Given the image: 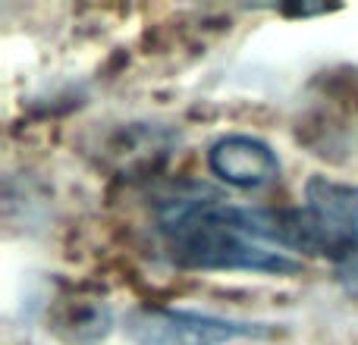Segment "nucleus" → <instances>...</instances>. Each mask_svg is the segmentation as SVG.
I'll return each instance as SVG.
<instances>
[{"mask_svg":"<svg viewBox=\"0 0 358 345\" xmlns=\"http://www.w3.org/2000/svg\"><path fill=\"white\" fill-rule=\"evenodd\" d=\"M164 258L182 270L296 277L302 258L283 248L280 210L236 204L204 185H179L155 204Z\"/></svg>","mask_w":358,"mask_h":345,"instance_id":"1","label":"nucleus"},{"mask_svg":"<svg viewBox=\"0 0 358 345\" xmlns=\"http://www.w3.org/2000/svg\"><path fill=\"white\" fill-rule=\"evenodd\" d=\"M280 239L292 254L324 258L349 298H358V185L311 176L299 207L280 210Z\"/></svg>","mask_w":358,"mask_h":345,"instance_id":"2","label":"nucleus"},{"mask_svg":"<svg viewBox=\"0 0 358 345\" xmlns=\"http://www.w3.org/2000/svg\"><path fill=\"white\" fill-rule=\"evenodd\" d=\"M271 333V323L182 308H138L126 317V336L136 345H229L236 339H264Z\"/></svg>","mask_w":358,"mask_h":345,"instance_id":"3","label":"nucleus"},{"mask_svg":"<svg viewBox=\"0 0 358 345\" xmlns=\"http://www.w3.org/2000/svg\"><path fill=\"white\" fill-rule=\"evenodd\" d=\"M208 167L220 182L233 189H264L280 179V157L264 138L233 132L210 145Z\"/></svg>","mask_w":358,"mask_h":345,"instance_id":"4","label":"nucleus"}]
</instances>
